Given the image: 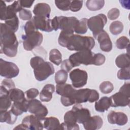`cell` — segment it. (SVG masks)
Instances as JSON below:
<instances>
[{
  "label": "cell",
  "instance_id": "obj_36",
  "mask_svg": "<svg viewBox=\"0 0 130 130\" xmlns=\"http://www.w3.org/2000/svg\"><path fill=\"white\" fill-rule=\"evenodd\" d=\"M68 79V73L63 70L58 71L55 75V81L56 84L66 83Z\"/></svg>",
  "mask_w": 130,
  "mask_h": 130
},
{
  "label": "cell",
  "instance_id": "obj_24",
  "mask_svg": "<svg viewBox=\"0 0 130 130\" xmlns=\"http://www.w3.org/2000/svg\"><path fill=\"white\" fill-rule=\"evenodd\" d=\"M43 126L48 130L61 129V126L59 120L55 117H45L43 119Z\"/></svg>",
  "mask_w": 130,
  "mask_h": 130
},
{
  "label": "cell",
  "instance_id": "obj_40",
  "mask_svg": "<svg viewBox=\"0 0 130 130\" xmlns=\"http://www.w3.org/2000/svg\"><path fill=\"white\" fill-rule=\"evenodd\" d=\"M117 76V78L120 80H129L130 79L129 67L121 68V69L118 71Z\"/></svg>",
  "mask_w": 130,
  "mask_h": 130
},
{
  "label": "cell",
  "instance_id": "obj_37",
  "mask_svg": "<svg viewBox=\"0 0 130 130\" xmlns=\"http://www.w3.org/2000/svg\"><path fill=\"white\" fill-rule=\"evenodd\" d=\"M129 40L125 36H122L118 38L116 42V46L119 49L129 48Z\"/></svg>",
  "mask_w": 130,
  "mask_h": 130
},
{
  "label": "cell",
  "instance_id": "obj_35",
  "mask_svg": "<svg viewBox=\"0 0 130 130\" xmlns=\"http://www.w3.org/2000/svg\"><path fill=\"white\" fill-rule=\"evenodd\" d=\"M123 29L122 23L119 21H114L112 22L109 27L111 33L114 35H117L120 34Z\"/></svg>",
  "mask_w": 130,
  "mask_h": 130
},
{
  "label": "cell",
  "instance_id": "obj_28",
  "mask_svg": "<svg viewBox=\"0 0 130 130\" xmlns=\"http://www.w3.org/2000/svg\"><path fill=\"white\" fill-rule=\"evenodd\" d=\"M17 116L15 115L11 110L0 111L1 122H6L9 124H13L17 120Z\"/></svg>",
  "mask_w": 130,
  "mask_h": 130
},
{
  "label": "cell",
  "instance_id": "obj_44",
  "mask_svg": "<svg viewBox=\"0 0 130 130\" xmlns=\"http://www.w3.org/2000/svg\"><path fill=\"white\" fill-rule=\"evenodd\" d=\"M83 2V1H72L70 6V10L72 12H77L79 11L82 7Z\"/></svg>",
  "mask_w": 130,
  "mask_h": 130
},
{
  "label": "cell",
  "instance_id": "obj_45",
  "mask_svg": "<svg viewBox=\"0 0 130 130\" xmlns=\"http://www.w3.org/2000/svg\"><path fill=\"white\" fill-rule=\"evenodd\" d=\"M39 93V90L35 88H30L26 91L25 92L26 99L28 101L35 99L38 95Z\"/></svg>",
  "mask_w": 130,
  "mask_h": 130
},
{
  "label": "cell",
  "instance_id": "obj_9",
  "mask_svg": "<svg viewBox=\"0 0 130 130\" xmlns=\"http://www.w3.org/2000/svg\"><path fill=\"white\" fill-rule=\"evenodd\" d=\"M19 73L18 67L13 62L0 59V75L7 79L15 78Z\"/></svg>",
  "mask_w": 130,
  "mask_h": 130
},
{
  "label": "cell",
  "instance_id": "obj_23",
  "mask_svg": "<svg viewBox=\"0 0 130 130\" xmlns=\"http://www.w3.org/2000/svg\"><path fill=\"white\" fill-rule=\"evenodd\" d=\"M55 87L51 84L45 85L40 93V99L42 102H49L52 98V94L54 92Z\"/></svg>",
  "mask_w": 130,
  "mask_h": 130
},
{
  "label": "cell",
  "instance_id": "obj_7",
  "mask_svg": "<svg viewBox=\"0 0 130 130\" xmlns=\"http://www.w3.org/2000/svg\"><path fill=\"white\" fill-rule=\"evenodd\" d=\"M107 22V17L104 14H99L88 19L87 26L92 32L94 38L96 39L97 35L103 30Z\"/></svg>",
  "mask_w": 130,
  "mask_h": 130
},
{
  "label": "cell",
  "instance_id": "obj_22",
  "mask_svg": "<svg viewBox=\"0 0 130 130\" xmlns=\"http://www.w3.org/2000/svg\"><path fill=\"white\" fill-rule=\"evenodd\" d=\"M28 101L26 99L22 102H14L10 110L16 116L20 115L28 111Z\"/></svg>",
  "mask_w": 130,
  "mask_h": 130
},
{
  "label": "cell",
  "instance_id": "obj_29",
  "mask_svg": "<svg viewBox=\"0 0 130 130\" xmlns=\"http://www.w3.org/2000/svg\"><path fill=\"white\" fill-rule=\"evenodd\" d=\"M116 66L119 68H124L129 67L130 58L128 53H123L118 55L115 59Z\"/></svg>",
  "mask_w": 130,
  "mask_h": 130
},
{
  "label": "cell",
  "instance_id": "obj_43",
  "mask_svg": "<svg viewBox=\"0 0 130 130\" xmlns=\"http://www.w3.org/2000/svg\"><path fill=\"white\" fill-rule=\"evenodd\" d=\"M19 16L22 20L29 21L32 18V14L30 11L22 8L19 12Z\"/></svg>",
  "mask_w": 130,
  "mask_h": 130
},
{
  "label": "cell",
  "instance_id": "obj_17",
  "mask_svg": "<svg viewBox=\"0 0 130 130\" xmlns=\"http://www.w3.org/2000/svg\"><path fill=\"white\" fill-rule=\"evenodd\" d=\"M108 120L111 124H116L122 126L125 125L128 121L127 115L121 112L110 111L108 114Z\"/></svg>",
  "mask_w": 130,
  "mask_h": 130
},
{
  "label": "cell",
  "instance_id": "obj_12",
  "mask_svg": "<svg viewBox=\"0 0 130 130\" xmlns=\"http://www.w3.org/2000/svg\"><path fill=\"white\" fill-rule=\"evenodd\" d=\"M111 107H125L129 105L130 96L119 91L110 97Z\"/></svg>",
  "mask_w": 130,
  "mask_h": 130
},
{
  "label": "cell",
  "instance_id": "obj_2",
  "mask_svg": "<svg viewBox=\"0 0 130 130\" xmlns=\"http://www.w3.org/2000/svg\"><path fill=\"white\" fill-rule=\"evenodd\" d=\"M94 45V40L91 37L73 35L70 38L66 48L71 51H80L87 49L91 50Z\"/></svg>",
  "mask_w": 130,
  "mask_h": 130
},
{
  "label": "cell",
  "instance_id": "obj_5",
  "mask_svg": "<svg viewBox=\"0 0 130 130\" xmlns=\"http://www.w3.org/2000/svg\"><path fill=\"white\" fill-rule=\"evenodd\" d=\"M93 55L91 50H83L72 54L69 59L73 68L80 64L87 66L92 64Z\"/></svg>",
  "mask_w": 130,
  "mask_h": 130
},
{
  "label": "cell",
  "instance_id": "obj_14",
  "mask_svg": "<svg viewBox=\"0 0 130 130\" xmlns=\"http://www.w3.org/2000/svg\"><path fill=\"white\" fill-rule=\"evenodd\" d=\"M27 129L41 130L44 128L43 119H41L35 115H30L25 116L22 121Z\"/></svg>",
  "mask_w": 130,
  "mask_h": 130
},
{
  "label": "cell",
  "instance_id": "obj_50",
  "mask_svg": "<svg viewBox=\"0 0 130 130\" xmlns=\"http://www.w3.org/2000/svg\"><path fill=\"white\" fill-rule=\"evenodd\" d=\"M99 99V93L94 89H90L88 101L90 103H93L97 101Z\"/></svg>",
  "mask_w": 130,
  "mask_h": 130
},
{
  "label": "cell",
  "instance_id": "obj_33",
  "mask_svg": "<svg viewBox=\"0 0 130 130\" xmlns=\"http://www.w3.org/2000/svg\"><path fill=\"white\" fill-rule=\"evenodd\" d=\"M49 60L56 66L59 65L62 62V55L60 52L57 49H53L49 52Z\"/></svg>",
  "mask_w": 130,
  "mask_h": 130
},
{
  "label": "cell",
  "instance_id": "obj_19",
  "mask_svg": "<svg viewBox=\"0 0 130 130\" xmlns=\"http://www.w3.org/2000/svg\"><path fill=\"white\" fill-rule=\"evenodd\" d=\"M51 8L50 6L45 3H40L36 5L33 10V13L36 16L49 19Z\"/></svg>",
  "mask_w": 130,
  "mask_h": 130
},
{
  "label": "cell",
  "instance_id": "obj_41",
  "mask_svg": "<svg viewBox=\"0 0 130 130\" xmlns=\"http://www.w3.org/2000/svg\"><path fill=\"white\" fill-rule=\"evenodd\" d=\"M106 60L105 56L101 53L94 54L93 56L92 64L95 66H101L105 63Z\"/></svg>",
  "mask_w": 130,
  "mask_h": 130
},
{
  "label": "cell",
  "instance_id": "obj_18",
  "mask_svg": "<svg viewBox=\"0 0 130 130\" xmlns=\"http://www.w3.org/2000/svg\"><path fill=\"white\" fill-rule=\"evenodd\" d=\"M101 49L104 52H109L112 49V43L108 33L103 30L96 36Z\"/></svg>",
  "mask_w": 130,
  "mask_h": 130
},
{
  "label": "cell",
  "instance_id": "obj_42",
  "mask_svg": "<svg viewBox=\"0 0 130 130\" xmlns=\"http://www.w3.org/2000/svg\"><path fill=\"white\" fill-rule=\"evenodd\" d=\"M71 1H55L56 6L62 11H68L70 10V6Z\"/></svg>",
  "mask_w": 130,
  "mask_h": 130
},
{
  "label": "cell",
  "instance_id": "obj_49",
  "mask_svg": "<svg viewBox=\"0 0 130 130\" xmlns=\"http://www.w3.org/2000/svg\"><path fill=\"white\" fill-rule=\"evenodd\" d=\"M7 6L4 1L0 0V19L1 20H5Z\"/></svg>",
  "mask_w": 130,
  "mask_h": 130
},
{
  "label": "cell",
  "instance_id": "obj_56",
  "mask_svg": "<svg viewBox=\"0 0 130 130\" xmlns=\"http://www.w3.org/2000/svg\"><path fill=\"white\" fill-rule=\"evenodd\" d=\"M120 3H121V5L125 9H129V4H127L126 5L125 4V1H119Z\"/></svg>",
  "mask_w": 130,
  "mask_h": 130
},
{
  "label": "cell",
  "instance_id": "obj_46",
  "mask_svg": "<svg viewBox=\"0 0 130 130\" xmlns=\"http://www.w3.org/2000/svg\"><path fill=\"white\" fill-rule=\"evenodd\" d=\"M1 86L10 91L11 89L15 88V84L14 82L10 79H4L1 83Z\"/></svg>",
  "mask_w": 130,
  "mask_h": 130
},
{
  "label": "cell",
  "instance_id": "obj_8",
  "mask_svg": "<svg viewBox=\"0 0 130 130\" xmlns=\"http://www.w3.org/2000/svg\"><path fill=\"white\" fill-rule=\"evenodd\" d=\"M54 68L53 64L48 61H43L34 69L35 78L39 81L47 79L50 76L54 73Z\"/></svg>",
  "mask_w": 130,
  "mask_h": 130
},
{
  "label": "cell",
  "instance_id": "obj_47",
  "mask_svg": "<svg viewBox=\"0 0 130 130\" xmlns=\"http://www.w3.org/2000/svg\"><path fill=\"white\" fill-rule=\"evenodd\" d=\"M120 14L119 10L117 8H112L110 10L108 13V18L111 20H114L118 18Z\"/></svg>",
  "mask_w": 130,
  "mask_h": 130
},
{
  "label": "cell",
  "instance_id": "obj_30",
  "mask_svg": "<svg viewBox=\"0 0 130 130\" xmlns=\"http://www.w3.org/2000/svg\"><path fill=\"white\" fill-rule=\"evenodd\" d=\"M9 96L13 102H22L26 99L24 92L18 88H15L9 91Z\"/></svg>",
  "mask_w": 130,
  "mask_h": 130
},
{
  "label": "cell",
  "instance_id": "obj_38",
  "mask_svg": "<svg viewBox=\"0 0 130 130\" xmlns=\"http://www.w3.org/2000/svg\"><path fill=\"white\" fill-rule=\"evenodd\" d=\"M100 90L104 94H108L111 93L114 89L113 84L110 81H104L100 85Z\"/></svg>",
  "mask_w": 130,
  "mask_h": 130
},
{
  "label": "cell",
  "instance_id": "obj_3",
  "mask_svg": "<svg viewBox=\"0 0 130 130\" xmlns=\"http://www.w3.org/2000/svg\"><path fill=\"white\" fill-rule=\"evenodd\" d=\"M76 90L73 85L69 84H56V92L61 95L60 101L62 104L66 107H68L75 104L74 96Z\"/></svg>",
  "mask_w": 130,
  "mask_h": 130
},
{
  "label": "cell",
  "instance_id": "obj_13",
  "mask_svg": "<svg viewBox=\"0 0 130 130\" xmlns=\"http://www.w3.org/2000/svg\"><path fill=\"white\" fill-rule=\"evenodd\" d=\"M63 118L64 122L60 124L61 129H79V125L77 123V122L75 114L72 110L67 112L64 115Z\"/></svg>",
  "mask_w": 130,
  "mask_h": 130
},
{
  "label": "cell",
  "instance_id": "obj_1",
  "mask_svg": "<svg viewBox=\"0 0 130 130\" xmlns=\"http://www.w3.org/2000/svg\"><path fill=\"white\" fill-rule=\"evenodd\" d=\"M1 53L10 57L16 55L18 42L15 32L5 23H1Z\"/></svg>",
  "mask_w": 130,
  "mask_h": 130
},
{
  "label": "cell",
  "instance_id": "obj_48",
  "mask_svg": "<svg viewBox=\"0 0 130 130\" xmlns=\"http://www.w3.org/2000/svg\"><path fill=\"white\" fill-rule=\"evenodd\" d=\"M24 31L25 34H28L30 32H34L36 30H37L32 21L31 20L28 21L25 24L24 27Z\"/></svg>",
  "mask_w": 130,
  "mask_h": 130
},
{
  "label": "cell",
  "instance_id": "obj_27",
  "mask_svg": "<svg viewBox=\"0 0 130 130\" xmlns=\"http://www.w3.org/2000/svg\"><path fill=\"white\" fill-rule=\"evenodd\" d=\"M94 107L95 110L99 112H104L107 111L111 107L110 98L107 96L102 97L99 101L95 102Z\"/></svg>",
  "mask_w": 130,
  "mask_h": 130
},
{
  "label": "cell",
  "instance_id": "obj_55",
  "mask_svg": "<svg viewBox=\"0 0 130 130\" xmlns=\"http://www.w3.org/2000/svg\"><path fill=\"white\" fill-rule=\"evenodd\" d=\"M27 129V127L25 126V125L23 124V123H21V124H19V125H18L16 127H15L14 129Z\"/></svg>",
  "mask_w": 130,
  "mask_h": 130
},
{
  "label": "cell",
  "instance_id": "obj_54",
  "mask_svg": "<svg viewBox=\"0 0 130 130\" xmlns=\"http://www.w3.org/2000/svg\"><path fill=\"white\" fill-rule=\"evenodd\" d=\"M34 1L28 0H20L19 1L20 4L22 7L30 8L34 3Z\"/></svg>",
  "mask_w": 130,
  "mask_h": 130
},
{
  "label": "cell",
  "instance_id": "obj_34",
  "mask_svg": "<svg viewBox=\"0 0 130 130\" xmlns=\"http://www.w3.org/2000/svg\"><path fill=\"white\" fill-rule=\"evenodd\" d=\"M87 21L88 19L85 18H82L79 20L78 23L75 28L74 31L78 34H85L87 32L88 29Z\"/></svg>",
  "mask_w": 130,
  "mask_h": 130
},
{
  "label": "cell",
  "instance_id": "obj_16",
  "mask_svg": "<svg viewBox=\"0 0 130 130\" xmlns=\"http://www.w3.org/2000/svg\"><path fill=\"white\" fill-rule=\"evenodd\" d=\"M36 28L46 32L53 30L51 25V19L35 16L31 19Z\"/></svg>",
  "mask_w": 130,
  "mask_h": 130
},
{
  "label": "cell",
  "instance_id": "obj_21",
  "mask_svg": "<svg viewBox=\"0 0 130 130\" xmlns=\"http://www.w3.org/2000/svg\"><path fill=\"white\" fill-rule=\"evenodd\" d=\"M12 102L9 96V91L1 86L0 93V111H7L11 107Z\"/></svg>",
  "mask_w": 130,
  "mask_h": 130
},
{
  "label": "cell",
  "instance_id": "obj_31",
  "mask_svg": "<svg viewBox=\"0 0 130 130\" xmlns=\"http://www.w3.org/2000/svg\"><path fill=\"white\" fill-rule=\"evenodd\" d=\"M74 31L68 30H61L58 39L59 44L63 47H67L68 41L70 38L74 35Z\"/></svg>",
  "mask_w": 130,
  "mask_h": 130
},
{
  "label": "cell",
  "instance_id": "obj_52",
  "mask_svg": "<svg viewBox=\"0 0 130 130\" xmlns=\"http://www.w3.org/2000/svg\"><path fill=\"white\" fill-rule=\"evenodd\" d=\"M73 68V66H72V65L71 63L70 62L69 59L64 60L61 62V69L62 70H64L67 73L70 72Z\"/></svg>",
  "mask_w": 130,
  "mask_h": 130
},
{
  "label": "cell",
  "instance_id": "obj_53",
  "mask_svg": "<svg viewBox=\"0 0 130 130\" xmlns=\"http://www.w3.org/2000/svg\"><path fill=\"white\" fill-rule=\"evenodd\" d=\"M120 91L130 96V84L129 83H125L120 88Z\"/></svg>",
  "mask_w": 130,
  "mask_h": 130
},
{
  "label": "cell",
  "instance_id": "obj_32",
  "mask_svg": "<svg viewBox=\"0 0 130 130\" xmlns=\"http://www.w3.org/2000/svg\"><path fill=\"white\" fill-rule=\"evenodd\" d=\"M105 5L104 0H88L86 2L87 9L90 11H98L103 8Z\"/></svg>",
  "mask_w": 130,
  "mask_h": 130
},
{
  "label": "cell",
  "instance_id": "obj_6",
  "mask_svg": "<svg viewBox=\"0 0 130 130\" xmlns=\"http://www.w3.org/2000/svg\"><path fill=\"white\" fill-rule=\"evenodd\" d=\"M23 46L25 50L31 51L41 45L43 40V35L38 30L22 36Z\"/></svg>",
  "mask_w": 130,
  "mask_h": 130
},
{
  "label": "cell",
  "instance_id": "obj_25",
  "mask_svg": "<svg viewBox=\"0 0 130 130\" xmlns=\"http://www.w3.org/2000/svg\"><path fill=\"white\" fill-rule=\"evenodd\" d=\"M22 9V7L20 4L19 1H15L11 5L8 6L6 10L5 20L17 16V13L19 12Z\"/></svg>",
  "mask_w": 130,
  "mask_h": 130
},
{
  "label": "cell",
  "instance_id": "obj_4",
  "mask_svg": "<svg viewBox=\"0 0 130 130\" xmlns=\"http://www.w3.org/2000/svg\"><path fill=\"white\" fill-rule=\"evenodd\" d=\"M79 20L75 17L55 16L51 19V25L53 30H68L74 31Z\"/></svg>",
  "mask_w": 130,
  "mask_h": 130
},
{
  "label": "cell",
  "instance_id": "obj_51",
  "mask_svg": "<svg viewBox=\"0 0 130 130\" xmlns=\"http://www.w3.org/2000/svg\"><path fill=\"white\" fill-rule=\"evenodd\" d=\"M44 61V60L40 56H35L31 58L30 60V64L32 69H35L40 63Z\"/></svg>",
  "mask_w": 130,
  "mask_h": 130
},
{
  "label": "cell",
  "instance_id": "obj_26",
  "mask_svg": "<svg viewBox=\"0 0 130 130\" xmlns=\"http://www.w3.org/2000/svg\"><path fill=\"white\" fill-rule=\"evenodd\" d=\"M90 89L84 88L76 90L75 94L74 100L75 104L86 103L88 101Z\"/></svg>",
  "mask_w": 130,
  "mask_h": 130
},
{
  "label": "cell",
  "instance_id": "obj_10",
  "mask_svg": "<svg viewBox=\"0 0 130 130\" xmlns=\"http://www.w3.org/2000/svg\"><path fill=\"white\" fill-rule=\"evenodd\" d=\"M70 78L73 87L81 88L86 84L88 75L85 71L76 69L70 72Z\"/></svg>",
  "mask_w": 130,
  "mask_h": 130
},
{
  "label": "cell",
  "instance_id": "obj_15",
  "mask_svg": "<svg viewBox=\"0 0 130 130\" xmlns=\"http://www.w3.org/2000/svg\"><path fill=\"white\" fill-rule=\"evenodd\" d=\"M74 112L77 122L84 123L91 116L89 110L87 108H83L80 104H76L72 109Z\"/></svg>",
  "mask_w": 130,
  "mask_h": 130
},
{
  "label": "cell",
  "instance_id": "obj_20",
  "mask_svg": "<svg viewBox=\"0 0 130 130\" xmlns=\"http://www.w3.org/2000/svg\"><path fill=\"white\" fill-rule=\"evenodd\" d=\"M102 118L98 115L90 116L88 119L83 123L84 128L86 130H96L101 128L103 125Z\"/></svg>",
  "mask_w": 130,
  "mask_h": 130
},
{
  "label": "cell",
  "instance_id": "obj_39",
  "mask_svg": "<svg viewBox=\"0 0 130 130\" xmlns=\"http://www.w3.org/2000/svg\"><path fill=\"white\" fill-rule=\"evenodd\" d=\"M19 19L17 16L5 20V24L10 27L15 32L17 31L19 27Z\"/></svg>",
  "mask_w": 130,
  "mask_h": 130
},
{
  "label": "cell",
  "instance_id": "obj_11",
  "mask_svg": "<svg viewBox=\"0 0 130 130\" xmlns=\"http://www.w3.org/2000/svg\"><path fill=\"white\" fill-rule=\"evenodd\" d=\"M28 111L41 119H43L48 113L46 106L37 99H33L28 101Z\"/></svg>",
  "mask_w": 130,
  "mask_h": 130
}]
</instances>
